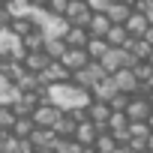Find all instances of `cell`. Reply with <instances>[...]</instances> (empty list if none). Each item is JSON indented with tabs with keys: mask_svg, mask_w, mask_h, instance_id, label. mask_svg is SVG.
<instances>
[{
	"mask_svg": "<svg viewBox=\"0 0 153 153\" xmlns=\"http://www.w3.org/2000/svg\"><path fill=\"white\" fill-rule=\"evenodd\" d=\"M45 99L54 102L60 111H72V108H84L90 105V90L78 87L72 78L69 81H54V84H45Z\"/></svg>",
	"mask_w": 153,
	"mask_h": 153,
	"instance_id": "obj_1",
	"label": "cell"
},
{
	"mask_svg": "<svg viewBox=\"0 0 153 153\" xmlns=\"http://www.w3.org/2000/svg\"><path fill=\"white\" fill-rule=\"evenodd\" d=\"M105 75H111V72H105V66H102L99 60H90L87 66H81V69L72 72V81L78 84V87H84V90H90L99 78H105Z\"/></svg>",
	"mask_w": 153,
	"mask_h": 153,
	"instance_id": "obj_2",
	"label": "cell"
},
{
	"mask_svg": "<svg viewBox=\"0 0 153 153\" xmlns=\"http://www.w3.org/2000/svg\"><path fill=\"white\" fill-rule=\"evenodd\" d=\"M99 63L105 66V72H117V69H123V66H132V63H135V57H132V51H129V48H123V45H111Z\"/></svg>",
	"mask_w": 153,
	"mask_h": 153,
	"instance_id": "obj_3",
	"label": "cell"
},
{
	"mask_svg": "<svg viewBox=\"0 0 153 153\" xmlns=\"http://www.w3.org/2000/svg\"><path fill=\"white\" fill-rule=\"evenodd\" d=\"M111 75H114V81H117L120 93H129V96H135V93H147V84L138 81V75L132 72V66H123V69H117V72H111Z\"/></svg>",
	"mask_w": 153,
	"mask_h": 153,
	"instance_id": "obj_4",
	"label": "cell"
},
{
	"mask_svg": "<svg viewBox=\"0 0 153 153\" xmlns=\"http://www.w3.org/2000/svg\"><path fill=\"white\" fill-rule=\"evenodd\" d=\"M90 15H93V9L87 6V0H69V6L63 12V18L69 24H75V27H87L90 24Z\"/></svg>",
	"mask_w": 153,
	"mask_h": 153,
	"instance_id": "obj_5",
	"label": "cell"
},
{
	"mask_svg": "<svg viewBox=\"0 0 153 153\" xmlns=\"http://www.w3.org/2000/svg\"><path fill=\"white\" fill-rule=\"evenodd\" d=\"M60 114H63V111H60L54 102L42 99V102L33 108V114H30V117H33V123H36V126H51V129H54V123L60 120Z\"/></svg>",
	"mask_w": 153,
	"mask_h": 153,
	"instance_id": "obj_6",
	"label": "cell"
},
{
	"mask_svg": "<svg viewBox=\"0 0 153 153\" xmlns=\"http://www.w3.org/2000/svg\"><path fill=\"white\" fill-rule=\"evenodd\" d=\"M150 111H153V105H150V99H147L144 93H135V96H129V105H126V114H129V123H138V120H147V117H150Z\"/></svg>",
	"mask_w": 153,
	"mask_h": 153,
	"instance_id": "obj_7",
	"label": "cell"
},
{
	"mask_svg": "<svg viewBox=\"0 0 153 153\" xmlns=\"http://www.w3.org/2000/svg\"><path fill=\"white\" fill-rule=\"evenodd\" d=\"M117 93H120V87H117V81H114V75H105V78H99V81L90 87V96L99 99V102H111Z\"/></svg>",
	"mask_w": 153,
	"mask_h": 153,
	"instance_id": "obj_8",
	"label": "cell"
},
{
	"mask_svg": "<svg viewBox=\"0 0 153 153\" xmlns=\"http://www.w3.org/2000/svg\"><path fill=\"white\" fill-rule=\"evenodd\" d=\"M57 60H60L69 72H75V69H81V66H87V63H90V54H87V48H72V45H69Z\"/></svg>",
	"mask_w": 153,
	"mask_h": 153,
	"instance_id": "obj_9",
	"label": "cell"
},
{
	"mask_svg": "<svg viewBox=\"0 0 153 153\" xmlns=\"http://www.w3.org/2000/svg\"><path fill=\"white\" fill-rule=\"evenodd\" d=\"M39 78H42V87H45V84H54V81H69V78H72V72H69L60 60H51V63L39 72Z\"/></svg>",
	"mask_w": 153,
	"mask_h": 153,
	"instance_id": "obj_10",
	"label": "cell"
},
{
	"mask_svg": "<svg viewBox=\"0 0 153 153\" xmlns=\"http://www.w3.org/2000/svg\"><path fill=\"white\" fill-rule=\"evenodd\" d=\"M87 117L99 126V132L102 129H108V117H111V105L108 102H99V99H90V105H87Z\"/></svg>",
	"mask_w": 153,
	"mask_h": 153,
	"instance_id": "obj_11",
	"label": "cell"
},
{
	"mask_svg": "<svg viewBox=\"0 0 153 153\" xmlns=\"http://www.w3.org/2000/svg\"><path fill=\"white\" fill-rule=\"evenodd\" d=\"M129 12H132V3H126V0H111L108 9H105V15L111 18V24H126Z\"/></svg>",
	"mask_w": 153,
	"mask_h": 153,
	"instance_id": "obj_12",
	"label": "cell"
},
{
	"mask_svg": "<svg viewBox=\"0 0 153 153\" xmlns=\"http://www.w3.org/2000/svg\"><path fill=\"white\" fill-rule=\"evenodd\" d=\"M96 135H99V126L87 117V120H81L78 126H75V135H72V138L78 141V144H93V141H96Z\"/></svg>",
	"mask_w": 153,
	"mask_h": 153,
	"instance_id": "obj_13",
	"label": "cell"
},
{
	"mask_svg": "<svg viewBox=\"0 0 153 153\" xmlns=\"http://www.w3.org/2000/svg\"><path fill=\"white\" fill-rule=\"evenodd\" d=\"M21 63H24V69H30V72H42V69L51 63V57H48V54L39 48V51H24Z\"/></svg>",
	"mask_w": 153,
	"mask_h": 153,
	"instance_id": "obj_14",
	"label": "cell"
},
{
	"mask_svg": "<svg viewBox=\"0 0 153 153\" xmlns=\"http://www.w3.org/2000/svg\"><path fill=\"white\" fill-rule=\"evenodd\" d=\"M30 141H33V147H51V150H54L57 132H54L51 126H33V132H30Z\"/></svg>",
	"mask_w": 153,
	"mask_h": 153,
	"instance_id": "obj_15",
	"label": "cell"
},
{
	"mask_svg": "<svg viewBox=\"0 0 153 153\" xmlns=\"http://www.w3.org/2000/svg\"><path fill=\"white\" fill-rule=\"evenodd\" d=\"M123 27L129 30V36H144V30L150 27V21H147V15H144V12H138V9H132Z\"/></svg>",
	"mask_w": 153,
	"mask_h": 153,
	"instance_id": "obj_16",
	"label": "cell"
},
{
	"mask_svg": "<svg viewBox=\"0 0 153 153\" xmlns=\"http://www.w3.org/2000/svg\"><path fill=\"white\" fill-rule=\"evenodd\" d=\"M63 39H66V45H72V48H84L87 39H90V30H87V27H75V24H69L66 33H63Z\"/></svg>",
	"mask_w": 153,
	"mask_h": 153,
	"instance_id": "obj_17",
	"label": "cell"
},
{
	"mask_svg": "<svg viewBox=\"0 0 153 153\" xmlns=\"http://www.w3.org/2000/svg\"><path fill=\"white\" fill-rule=\"evenodd\" d=\"M108 27H111V18H108L105 12H93V15H90V24H87L90 36H105Z\"/></svg>",
	"mask_w": 153,
	"mask_h": 153,
	"instance_id": "obj_18",
	"label": "cell"
},
{
	"mask_svg": "<svg viewBox=\"0 0 153 153\" xmlns=\"http://www.w3.org/2000/svg\"><path fill=\"white\" fill-rule=\"evenodd\" d=\"M105 39H108V45H123V48L132 42V36H129V30L123 24H111L108 33H105Z\"/></svg>",
	"mask_w": 153,
	"mask_h": 153,
	"instance_id": "obj_19",
	"label": "cell"
},
{
	"mask_svg": "<svg viewBox=\"0 0 153 153\" xmlns=\"http://www.w3.org/2000/svg\"><path fill=\"white\" fill-rule=\"evenodd\" d=\"M84 48H87L90 60H102V57H105V51H108L111 45H108V39H105V36H90Z\"/></svg>",
	"mask_w": 153,
	"mask_h": 153,
	"instance_id": "obj_20",
	"label": "cell"
},
{
	"mask_svg": "<svg viewBox=\"0 0 153 153\" xmlns=\"http://www.w3.org/2000/svg\"><path fill=\"white\" fill-rule=\"evenodd\" d=\"M66 48H69V45H66V39H63V36H45V45H42V51H45L51 60H57V57H60Z\"/></svg>",
	"mask_w": 153,
	"mask_h": 153,
	"instance_id": "obj_21",
	"label": "cell"
},
{
	"mask_svg": "<svg viewBox=\"0 0 153 153\" xmlns=\"http://www.w3.org/2000/svg\"><path fill=\"white\" fill-rule=\"evenodd\" d=\"M21 99V87L15 81H6V84H0V105H15Z\"/></svg>",
	"mask_w": 153,
	"mask_h": 153,
	"instance_id": "obj_22",
	"label": "cell"
},
{
	"mask_svg": "<svg viewBox=\"0 0 153 153\" xmlns=\"http://www.w3.org/2000/svg\"><path fill=\"white\" fill-rule=\"evenodd\" d=\"M33 117L30 114H21V117H15V123H12V135L15 138H30V132H33Z\"/></svg>",
	"mask_w": 153,
	"mask_h": 153,
	"instance_id": "obj_23",
	"label": "cell"
},
{
	"mask_svg": "<svg viewBox=\"0 0 153 153\" xmlns=\"http://www.w3.org/2000/svg\"><path fill=\"white\" fill-rule=\"evenodd\" d=\"M21 45H24V51H39V48L45 45V33H42L39 27H33L27 36H21Z\"/></svg>",
	"mask_w": 153,
	"mask_h": 153,
	"instance_id": "obj_24",
	"label": "cell"
},
{
	"mask_svg": "<svg viewBox=\"0 0 153 153\" xmlns=\"http://www.w3.org/2000/svg\"><path fill=\"white\" fill-rule=\"evenodd\" d=\"M6 9H9V15L12 18H30V9H33V3H30V0H6V3H3Z\"/></svg>",
	"mask_w": 153,
	"mask_h": 153,
	"instance_id": "obj_25",
	"label": "cell"
},
{
	"mask_svg": "<svg viewBox=\"0 0 153 153\" xmlns=\"http://www.w3.org/2000/svg\"><path fill=\"white\" fill-rule=\"evenodd\" d=\"M75 126H78V120H75L69 111H63L60 120L54 123V132H57V135H75Z\"/></svg>",
	"mask_w": 153,
	"mask_h": 153,
	"instance_id": "obj_26",
	"label": "cell"
},
{
	"mask_svg": "<svg viewBox=\"0 0 153 153\" xmlns=\"http://www.w3.org/2000/svg\"><path fill=\"white\" fill-rule=\"evenodd\" d=\"M93 147H96V153H111L114 147H117V138L108 132V129H102L99 135H96V141H93Z\"/></svg>",
	"mask_w": 153,
	"mask_h": 153,
	"instance_id": "obj_27",
	"label": "cell"
},
{
	"mask_svg": "<svg viewBox=\"0 0 153 153\" xmlns=\"http://www.w3.org/2000/svg\"><path fill=\"white\" fill-rule=\"evenodd\" d=\"M123 129H129V114H126V111H111V117H108V132H123Z\"/></svg>",
	"mask_w": 153,
	"mask_h": 153,
	"instance_id": "obj_28",
	"label": "cell"
},
{
	"mask_svg": "<svg viewBox=\"0 0 153 153\" xmlns=\"http://www.w3.org/2000/svg\"><path fill=\"white\" fill-rule=\"evenodd\" d=\"M33 27H36V24H33L27 15H24V18H12V21H9V30H12L15 36H27Z\"/></svg>",
	"mask_w": 153,
	"mask_h": 153,
	"instance_id": "obj_29",
	"label": "cell"
},
{
	"mask_svg": "<svg viewBox=\"0 0 153 153\" xmlns=\"http://www.w3.org/2000/svg\"><path fill=\"white\" fill-rule=\"evenodd\" d=\"M15 111H12V105H0V129H12V123H15Z\"/></svg>",
	"mask_w": 153,
	"mask_h": 153,
	"instance_id": "obj_30",
	"label": "cell"
},
{
	"mask_svg": "<svg viewBox=\"0 0 153 153\" xmlns=\"http://www.w3.org/2000/svg\"><path fill=\"white\" fill-rule=\"evenodd\" d=\"M108 105H111V111H126V105H129V93H117Z\"/></svg>",
	"mask_w": 153,
	"mask_h": 153,
	"instance_id": "obj_31",
	"label": "cell"
},
{
	"mask_svg": "<svg viewBox=\"0 0 153 153\" xmlns=\"http://www.w3.org/2000/svg\"><path fill=\"white\" fill-rule=\"evenodd\" d=\"M66 6H69V0H48V12H54V15H63L66 12Z\"/></svg>",
	"mask_w": 153,
	"mask_h": 153,
	"instance_id": "obj_32",
	"label": "cell"
},
{
	"mask_svg": "<svg viewBox=\"0 0 153 153\" xmlns=\"http://www.w3.org/2000/svg\"><path fill=\"white\" fill-rule=\"evenodd\" d=\"M108 3H111V0H87V6H90L93 12H105V9H108Z\"/></svg>",
	"mask_w": 153,
	"mask_h": 153,
	"instance_id": "obj_33",
	"label": "cell"
},
{
	"mask_svg": "<svg viewBox=\"0 0 153 153\" xmlns=\"http://www.w3.org/2000/svg\"><path fill=\"white\" fill-rule=\"evenodd\" d=\"M111 153H135V150H132V147H129V144H117V147H114V150H111Z\"/></svg>",
	"mask_w": 153,
	"mask_h": 153,
	"instance_id": "obj_34",
	"label": "cell"
},
{
	"mask_svg": "<svg viewBox=\"0 0 153 153\" xmlns=\"http://www.w3.org/2000/svg\"><path fill=\"white\" fill-rule=\"evenodd\" d=\"M78 153H96V147H93V144H81V150H78Z\"/></svg>",
	"mask_w": 153,
	"mask_h": 153,
	"instance_id": "obj_35",
	"label": "cell"
},
{
	"mask_svg": "<svg viewBox=\"0 0 153 153\" xmlns=\"http://www.w3.org/2000/svg\"><path fill=\"white\" fill-rule=\"evenodd\" d=\"M144 15H147V21H150V27H153V6H150V9L144 12Z\"/></svg>",
	"mask_w": 153,
	"mask_h": 153,
	"instance_id": "obj_36",
	"label": "cell"
},
{
	"mask_svg": "<svg viewBox=\"0 0 153 153\" xmlns=\"http://www.w3.org/2000/svg\"><path fill=\"white\" fill-rule=\"evenodd\" d=\"M33 6H48V0H30Z\"/></svg>",
	"mask_w": 153,
	"mask_h": 153,
	"instance_id": "obj_37",
	"label": "cell"
},
{
	"mask_svg": "<svg viewBox=\"0 0 153 153\" xmlns=\"http://www.w3.org/2000/svg\"><path fill=\"white\" fill-rule=\"evenodd\" d=\"M147 150H153V132L147 135Z\"/></svg>",
	"mask_w": 153,
	"mask_h": 153,
	"instance_id": "obj_38",
	"label": "cell"
},
{
	"mask_svg": "<svg viewBox=\"0 0 153 153\" xmlns=\"http://www.w3.org/2000/svg\"><path fill=\"white\" fill-rule=\"evenodd\" d=\"M144 84H147V90H153V75H150V78H147Z\"/></svg>",
	"mask_w": 153,
	"mask_h": 153,
	"instance_id": "obj_39",
	"label": "cell"
},
{
	"mask_svg": "<svg viewBox=\"0 0 153 153\" xmlns=\"http://www.w3.org/2000/svg\"><path fill=\"white\" fill-rule=\"evenodd\" d=\"M147 126H150V132H153V111H150V117H147Z\"/></svg>",
	"mask_w": 153,
	"mask_h": 153,
	"instance_id": "obj_40",
	"label": "cell"
},
{
	"mask_svg": "<svg viewBox=\"0 0 153 153\" xmlns=\"http://www.w3.org/2000/svg\"><path fill=\"white\" fill-rule=\"evenodd\" d=\"M6 81H9V78H6V75H3V72H0V84H6Z\"/></svg>",
	"mask_w": 153,
	"mask_h": 153,
	"instance_id": "obj_41",
	"label": "cell"
},
{
	"mask_svg": "<svg viewBox=\"0 0 153 153\" xmlns=\"http://www.w3.org/2000/svg\"><path fill=\"white\" fill-rule=\"evenodd\" d=\"M147 63H150V66H153V51H150V54H147Z\"/></svg>",
	"mask_w": 153,
	"mask_h": 153,
	"instance_id": "obj_42",
	"label": "cell"
},
{
	"mask_svg": "<svg viewBox=\"0 0 153 153\" xmlns=\"http://www.w3.org/2000/svg\"><path fill=\"white\" fill-rule=\"evenodd\" d=\"M3 3H6V0H0V6H3Z\"/></svg>",
	"mask_w": 153,
	"mask_h": 153,
	"instance_id": "obj_43",
	"label": "cell"
},
{
	"mask_svg": "<svg viewBox=\"0 0 153 153\" xmlns=\"http://www.w3.org/2000/svg\"><path fill=\"white\" fill-rule=\"evenodd\" d=\"M138 153H147V150H138Z\"/></svg>",
	"mask_w": 153,
	"mask_h": 153,
	"instance_id": "obj_44",
	"label": "cell"
}]
</instances>
